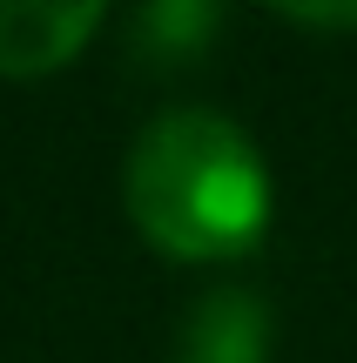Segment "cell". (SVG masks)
I'll list each match as a JSON object with an SVG mask.
<instances>
[{"mask_svg": "<svg viewBox=\"0 0 357 363\" xmlns=\"http://www.w3.org/2000/svg\"><path fill=\"white\" fill-rule=\"evenodd\" d=\"M121 208L169 262H236L270 229V162L223 108H162L121 162Z\"/></svg>", "mask_w": 357, "mask_h": 363, "instance_id": "1", "label": "cell"}, {"mask_svg": "<svg viewBox=\"0 0 357 363\" xmlns=\"http://www.w3.org/2000/svg\"><path fill=\"white\" fill-rule=\"evenodd\" d=\"M108 0H0V74L40 81L94 40Z\"/></svg>", "mask_w": 357, "mask_h": 363, "instance_id": "2", "label": "cell"}, {"mask_svg": "<svg viewBox=\"0 0 357 363\" xmlns=\"http://www.w3.org/2000/svg\"><path fill=\"white\" fill-rule=\"evenodd\" d=\"M270 343H277L270 303L243 283H216L189 303L175 363H270Z\"/></svg>", "mask_w": 357, "mask_h": 363, "instance_id": "3", "label": "cell"}, {"mask_svg": "<svg viewBox=\"0 0 357 363\" xmlns=\"http://www.w3.org/2000/svg\"><path fill=\"white\" fill-rule=\"evenodd\" d=\"M223 34V0H142L128 13V61L148 74H182Z\"/></svg>", "mask_w": 357, "mask_h": 363, "instance_id": "4", "label": "cell"}, {"mask_svg": "<svg viewBox=\"0 0 357 363\" xmlns=\"http://www.w3.org/2000/svg\"><path fill=\"white\" fill-rule=\"evenodd\" d=\"M283 21L324 27V34H357V0H270Z\"/></svg>", "mask_w": 357, "mask_h": 363, "instance_id": "5", "label": "cell"}]
</instances>
